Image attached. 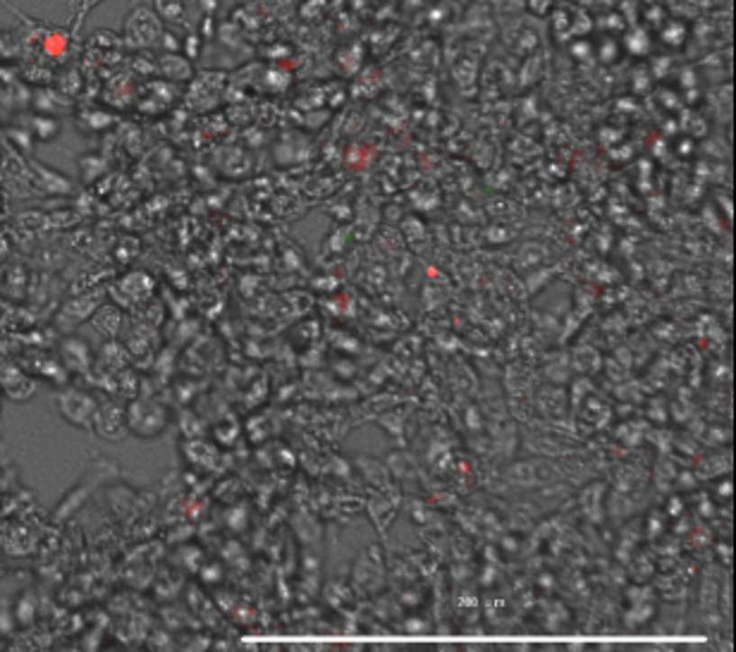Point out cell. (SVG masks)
<instances>
[{"label":"cell","instance_id":"cell-6","mask_svg":"<svg viewBox=\"0 0 736 652\" xmlns=\"http://www.w3.org/2000/svg\"><path fill=\"white\" fill-rule=\"evenodd\" d=\"M163 68H166L168 75L177 77V79H186L189 77V62L185 58H179V55H168L166 60H163Z\"/></svg>","mask_w":736,"mask_h":652},{"label":"cell","instance_id":"cell-2","mask_svg":"<svg viewBox=\"0 0 736 652\" xmlns=\"http://www.w3.org/2000/svg\"><path fill=\"white\" fill-rule=\"evenodd\" d=\"M56 406L58 413L68 421L69 426L82 428V430H94L98 399L91 392L82 390V387H65V390L58 392Z\"/></svg>","mask_w":736,"mask_h":652},{"label":"cell","instance_id":"cell-3","mask_svg":"<svg viewBox=\"0 0 736 652\" xmlns=\"http://www.w3.org/2000/svg\"><path fill=\"white\" fill-rule=\"evenodd\" d=\"M124 36L134 49H146L153 46L163 36V27H160V17L149 7H137L134 13L124 22Z\"/></svg>","mask_w":736,"mask_h":652},{"label":"cell","instance_id":"cell-4","mask_svg":"<svg viewBox=\"0 0 736 652\" xmlns=\"http://www.w3.org/2000/svg\"><path fill=\"white\" fill-rule=\"evenodd\" d=\"M94 430L105 439H124L130 435L127 430V416H124V406L115 402H98L96 421H94Z\"/></svg>","mask_w":736,"mask_h":652},{"label":"cell","instance_id":"cell-1","mask_svg":"<svg viewBox=\"0 0 736 652\" xmlns=\"http://www.w3.org/2000/svg\"><path fill=\"white\" fill-rule=\"evenodd\" d=\"M124 416H127L130 435L139 439H156L159 435L166 433L168 423H170L168 406L153 397L132 399L130 404H124Z\"/></svg>","mask_w":736,"mask_h":652},{"label":"cell","instance_id":"cell-5","mask_svg":"<svg viewBox=\"0 0 736 652\" xmlns=\"http://www.w3.org/2000/svg\"><path fill=\"white\" fill-rule=\"evenodd\" d=\"M156 14L160 20L168 22H182L185 17V3L182 0H153Z\"/></svg>","mask_w":736,"mask_h":652}]
</instances>
